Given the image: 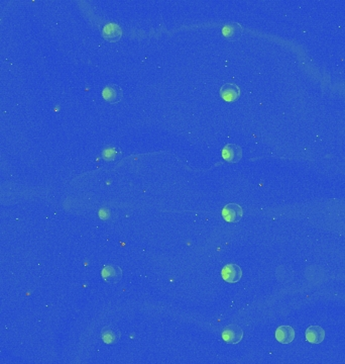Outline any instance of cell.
Wrapping results in <instances>:
<instances>
[{
  "mask_svg": "<svg viewBox=\"0 0 345 364\" xmlns=\"http://www.w3.org/2000/svg\"><path fill=\"white\" fill-rule=\"evenodd\" d=\"M103 280L108 284H116L122 279V269L114 264L105 265L101 271Z\"/></svg>",
  "mask_w": 345,
  "mask_h": 364,
  "instance_id": "6da1fadb",
  "label": "cell"
},
{
  "mask_svg": "<svg viewBox=\"0 0 345 364\" xmlns=\"http://www.w3.org/2000/svg\"><path fill=\"white\" fill-rule=\"evenodd\" d=\"M221 276L224 281L229 283H236L242 277V270L239 265L230 263L225 265L221 270Z\"/></svg>",
  "mask_w": 345,
  "mask_h": 364,
  "instance_id": "7a4b0ae2",
  "label": "cell"
},
{
  "mask_svg": "<svg viewBox=\"0 0 345 364\" xmlns=\"http://www.w3.org/2000/svg\"><path fill=\"white\" fill-rule=\"evenodd\" d=\"M221 215L227 223H237L241 220L243 211L239 205L228 204L223 208Z\"/></svg>",
  "mask_w": 345,
  "mask_h": 364,
  "instance_id": "3957f363",
  "label": "cell"
},
{
  "mask_svg": "<svg viewBox=\"0 0 345 364\" xmlns=\"http://www.w3.org/2000/svg\"><path fill=\"white\" fill-rule=\"evenodd\" d=\"M222 339L229 344H237L242 340L243 331L235 325H229L222 331Z\"/></svg>",
  "mask_w": 345,
  "mask_h": 364,
  "instance_id": "277c9868",
  "label": "cell"
},
{
  "mask_svg": "<svg viewBox=\"0 0 345 364\" xmlns=\"http://www.w3.org/2000/svg\"><path fill=\"white\" fill-rule=\"evenodd\" d=\"M102 96L108 103H117L123 97L122 89L116 84H108L102 90Z\"/></svg>",
  "mask_w": 345,
  "mask_h": 364,
  "instance_id": "5b68a950",
  "label": "cell"
},
{
  "mask_svg": "<svg viewBox=\"0 0 345 364\" xmlns=\"http://www.w3.org/2000/svg\"><path fill=\"white\" fill-rule=\"evenodd\" d=\"M222 158L229 163H237L242 158V150L236 144H227L222 149Z\"/></svg>",
  "mask_w": 345,
  "mask_h": 364,
  "instance_id": "8992f818",
  "label": "cell"
},
{
  "mask_svg": "<svg viewBox=\"0 0 345 364\" xmlns=\"http://www.w3.org/2000/svg\"><path fill=\"white\" fill-rule=\"evenodd\" d=\"M241 94L240 88L238 85L233 83H226L220 88V96L223 100L227 102H234L239 99Z\"/></svg>",
  "mask_w": 345,
  "mask_h": 364,
  "instance_id": "52a82bcc",
  "label": "cell"
},
{
  "mask_svg": "<svg viewBox=\"0 0 345 364\" xmlns=\"http://www.w3.org/2000/svg\"><path fill=\"white\" fill-rule=\"evenodd\" d=\"M121 36H122L121 28L118 25L114 24V23L106 25L102 30L103 39L110 42V43L118 42L120 40Z\"/></svg>",
  "mask_w": 345,
  "mask_h": 364,
  "instance_id": "ba28073f",
  "label": "cell"
},
{
  "mask_svg": "<svg viewBox=\"0 0 345 364\" xmlns=\"http://www.w3.org/2000/svg\"><path fill=\"white\" fill-rule=\"evenodd\" d=\"M121 337V333L117 328L111 326H105L101 331V339L105 344L113 345L116 344Z\"/></svg>",
  "mask_w": 345,
  "mask_h": 364,
  "instance_id": "9c48e42d",
  "label": "cell"
},
{
  "mask_svg": "<svg viewBox=\"0 0 345 364\" xmlns=\"http://www.w3.org/2000/svg\"><path fill=\"white\" fill-rule=\"evenodd\" d=\"M242 27L239 24H229L222 29L223 37L228 41H237L242 36Z\"/></svg>",
  "mask_w": 345,
  "mask_h": 364,
  "instance_id": "30bf717a",
  "label": "cell"
},
{
  "mask_svg": "<svg viewBox=\"0 0 345 364\" xmlns=\"http://www.w3.org/2000/svg\"><path fill=\"white\" fill-rule=\"evenodd\" d=\"M276 339L282 344H290L295 339V330L291 326H281L276 331Z\"/></svg>",
  "mask_w": 345,
  "mask_h": 364,
  "instance_id": "8fae6325",
  "label": "cell"
},
{
  "mask_svg": "<svg viewBox=\"0 0 345 364\" xmlns=\"http://www.w3.org/2000/svg\"><path fill=\"white\" fill-rule=\"evenodd\" d=\"M325 338V331L319 326H310L306 330V340L310 344H320Z\"/></svg>",
  "mask_w": 345,
  "mask_h": 364,
  "instance_id": "7c38bea8",
  "label": "cell"
},
{
  "mask_svg": "<svg viewBox=\"0 0 345 364\" xmlns=\"http://www.w3.org/2000/svg\"><path fill=\"white\" fill-rule=\"evenodd\" d=\"M102 157L105 161H115L121 157V151L118 148H106L102 153Z\"/></svg>",
  "mask_w": 345,
  "mask_h": 364,
  "instance_id": "4fadbf2b",
  "label": "cell"
},
{
  "mask_svg": "<svg viewBox=\"0 0 345 364\" xmlns=\"http://www.w3.org/2000/svg\"><path fill=\"white\" fill-rule=\"evenodd\" d=\"M107 214H109V212H108L107 210H101V211L99 212V217H100L101 219L105 220V219H107V218L109 217V215H107Z\"/></svg>",
  "mask_w": 345,
  "mask_h": 364,
  "instance_id": "5bb4252c",
  "label": "cell"
}]
</instances>
